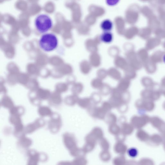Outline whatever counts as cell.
Returning <instances> with one entry per match:
<instances>
[{"label":"cell","mask_w":165,"mask_h":165,"mask_svg":"<svg viewBox=\"0 0 165 165\" xmlns=\"http://www.w3.org/2000/svg\"><path fill=\"white\" fill-rule=\"evenodd\" d=\"M27 155L28 160L27 163L29 165H37L41 160V155L34 150H30L27 151Z\"/></svg>","instance_id":"5b68a950"},{"label":"cell","mask_w":165,"mask_h":165,"mask_svg":"<svg viewBox=\"0 0 165 165\" xmlns=\"http://www.w3.org/2000/svg\"><path fill=\"white\" fill-rule=\"evenodd\" d=\"M120 0H106V3L110 6H114L118 4Z\"/></svg>","instance_id":"5bb4252c"},{"label":"cell","mask_w":165,"mask_h":165,"mask_svg":"<svg viewBox=\"0 0 165 165\" xmlns=\"http://www.w3.org/2000/svg\"><path fill=\"white\" fill-rule=\"evenodd\" d=\"M10 113L11 115H16L22 116L25 112L24 108L22 106H14L9 109Z\"/></svg>","instance_id":"9c48e42d"},{"label":"cell","mask_w":165,"mask_h":165,"mask_svg":"<svg viewBox=\"0 0 165 165\" xmlns=\"http://www.w3.org/2000/svg\"><path fill=\"white\" fill-rule=\"evenodd\" d=\"M128 153L129 155L132 157L135 156L136 155V151L135 149H133L130 150Z\"/></svg>","instance_id":"9a60e30c"},{"label":"cell","mask_w":165,"mask_h":165,"mask_svg":"<svg viewBox=\"0 0 165 165\" xmlns=\"http://www.w3.org/2000/svg\"><path fill=\"white\" fill-rule=\"evenodd\" d=\"M1 106L4 108L10 109L14 106L13 102L10 100H4L1 103Z\"/></svg>","instance_id":"7c38bea8"},{"label":"cell","mask_w":165,"mask_h":165,"mask_svg":"<svg viewBox=\"0 0 165 165\" xmlns=\"http://www.w3.org/2000/svg\"><path fill=\"white\" fill-rule=\"evenodd\" d=\"M112 34L109 32H105L102 35L101 38L102 40L104 41H111L112 39Z\"/></svg>","instance_id":"4fadbf2b"},{"label":"cell","mask_w":165,"mask_h":165,"mask_svg":"<svg viewBox=\"0 0 165 165\" xmlns=\"http://www.w3.org/2000/svg\"><path fill=\"white\" fill-rule=\"evenodd\" d=\"M45 122L42 119H38L35 120L34 122L26 126L25 127V134H30L38 129L44 126Z\"/></svg>","instance_id":"277c9868"},{"label":"cell","mask_w":165,"mask_h":165,"mask_svg":"<svg viewBox=\"0 0 165 165\" xmlns=\"http://www.w3.org/2000/svg\"><path fill=\"white\" fill-rule=\"evenodd\" d=\"M113 27V23L109 19H105L101 23V28L105 31H108L111 30Z\"/></svg>","instance_id":"30bf717a"},{"label":"cell","mask_w":165,"mask_h":165,"mask_svg":"<svg viewBox=\"0 0 165 165\" xmlns=\"http://www.w3.org/2000/svg\"><path fill=\"white\" fill-rule=\"evenodd\" d=\"M35 25L37 30L41 33H46L52 28L53 23L48 15L42 14L36 17Z\"/></svg>","instance_id":"7a4b0ae2"},{"label":"cell","mask_w":165,"mask_h":165,"mask_svg":"<svg viewBox=\"0 0 165 165\" xmlns=\"http://www.w3.org/2000/svg\"><path fill=\"white\" fill-rule=\"evenodd\" d=\"M58 44V39L55 35L47 33L43 34L40 39L39 45L44 52H50L55 49Z\"/></svg>","instance_id":"6da1fadb"},{"label":"cell","mask_w":165,"mask_h":165,"mask_svg":"<svg viewBox=\"0 0 165 165\" xmlns=\"http://www.w3.org/2000/svg\"><path fill=\"white\" fill-rule=\"evenodd\" d=\"M38 112L39 115L42 117L49 116L50 117L53 113L52 110L46 106H39Z\"/></svg>","instance_id":"52a82bcc"},{"label":"cell","mask_w":165,"mask_h":165,"mask_svg":"<svg viewBox=\"0 0 165 165\" xmlns=\"http://www.w3.org/2000/svg\"><path fill=\"white\" fill-rule=\"evenodd\" d=\"M14 136L18 138L25 134V127L22 123L14 126Z\"/></svg>","instance_id":"ba28073f"},{"label":"cell","mask_w":165,"mask_h":165,"mask_svg":"<svg viewBox=\"0 0 165 165\" xmlns=\"http://www.w3.org/2000/svg\"><path fill=\"white\" fill-rule=\"evenodd\" d=\"M32 144V141L30 138L23 135L19 138L17 145L19 149L22 150H27Z\"/></svg>","instance_id":"8992f818"},{"label":"cell","mask_w":165,"mask_h":165,"mask_svg":"<svg viewBox=\"0 0 165 165\" xmlns=\"http://www.w3.org/2000/svg\"><path fill=\"white\" fill-rule=\"evenodd\" d=\"M61 125L60 116L57 113H53L48 123V127L50 131L53 133H57L60 130Z\"/></svg>","instance_id":"3957f363"},{"label":"cell","mask_w":165,"mask_h":165,"mask_svg":"<svg viewBox=\"0 0 165 165\" xmlns=\"http://www.w3.org/2000/svg\"><path fill=\"white\" fill-rule=\"evenodd\" d=\"M21 116L16 115H11L9 120L10 123L14 126L22 123Z\"/></svg>","instance_id":"8fae6325"},{"label":"cell","mask_w":165,"mask_h":165,"mask_svg":"<svg viewBox=\"0 0 165 165\" xmlns=\"http://www.w3.org/2000/svg\"><path fill=\"white\" fill-rule=\"evenodd\" d=\"M163 60L164 63L165 64V54L164 55L163 57Z\"/></svg>","instance_id":"2e32d148"}]
</instances>
